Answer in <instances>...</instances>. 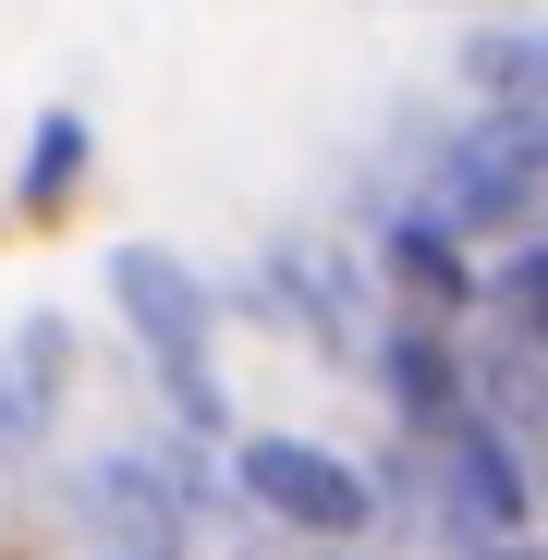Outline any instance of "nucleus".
Instances as JSON below:
<instances>
[{"instance_id":"2eb2a0df","label":"nucleus","mask_w":548,"mask_h":560,"mask_svg":"<svg viewBox=\"0 0 548 560\" xmlns=\"http://www.w3.org/2000/svg\"><path fill=\"white\" fill-rule=\"evenodd\" d=\"M536 37H548V25H536Z\"/></svg>"},{"instance_id":"f03ea898","label":"nucleus","mask_w":548,"mask_h":560,"mask_svg":"<svg viewBox=\"0 0 548 560\" xmlns=\"http://www.w3.org/2000/svg\"><path fill=\"white\" fill-rule=\"evenodd\" d=\"M232 476V524H268L281 548H378V476H365L353 451L305 439V427H244L220 451Z\"/></svg>"},{"instance_id":"9d476101","label":"nucleus","mask_w":548,"mask_h":560,"mask_svg":"<svg viewBox=\"0 0 548 560\" xmlns=\"http://www.w3.org/2000/svg\"><path fill=\"white\" fill-rule=\"evenodd\" d=\"M451 73H464V110H512V122L548 110V37L536 25H476Z\"/></svg>"},{"instance_id":"7ed1b4c3","label":"nucleus","mask_w":548,"mask_h":560,"mask_svg":"<svg viewBox=\"0 0 548 560\" xmlns=\"http://www.w3.org/2000/svg\"><path fill=\"white\" fill-rule=\"evenodd\" d=\"M403 183L451 220V244H476V256H512L524 232H548V159H536V122H512V110H451L415 147Z\"/></svg>"},{"instance_id":"f8f14e48","label":"nucleus","mask_w":548,"mask_h":560,"mask_svg":"<svg viewBox=\"0 0 548 560\" xmlns=\"http://www.w3.org/2000/svg\"><path fill=\"white\" fill-rule=\"evenodd\" d=\"M427 13H476V25H512V0H427Z\"/></svg>"},{"instance_id":"f257e3e1","label":"nucleus","mask_w":548,"mask_h":560,"mask_svg":"<svg viewBox=\"0 0 548 560\" xmlns=\"http://www.w3.org/2000/svg\"><path fill=\"white\" fill-rule=\"evenodd\" d=\"M98 293H110L135 365H147V390H159V427L183 451H232L244 439V402H232V353H220V329H232L220 280L196 256H171V244L135 232V244L98 256Z\"/></svg>"},{"instance_id":"39448f33","label":"nucleus","mask_w":548,"mask_h":560,"mask_svg":"<svg viewBox=\"0 0 548 560\" xmlns=\"http://www.w3.org/2000/svg\"><path fill=\"white\" fill-rule=\"evenodd\" d=\"M524 536H548V463L512 451L488 415H464L427 451V548L439 560H500Z\"/></svg>"},{"instance_id":"4468645a","label":"nucleus","mask_w":548,"mask_h":560,"mask_svg":"<svg viewBox=\"0 0 548 560\" xmlns=\"http://www.w3.org/2000/svg\"><path fill=\"white\" fill-rule=\"evenodd\" d=\"M536 159H548V110H536Z\"/></svg>"},{"instance_id":"20e7f679","label":"nucleus","mask_w":548,"mask_h":560,"mask_svg":"<svg viewBox=\"0 0 548 560\" xmlns=\"http://www.w3.org/2000/svg\"><path fill=\"white\" fill-rule=\"evenodd\" d=\"M353 256H365V280H378V317L476 329V305H488V256H476V244H451V220L415 196L403 171L365 183V208H353Z\"/></svg>"},{"instance_id":"9b49d317","label":"nucleus","mask_w":548,"mask_h":560,"mask_svg":"<svg viewBox=\"0 0 548 560\" xmlns=\"http://www.w3.org/2000/svg\"><path fill=\"white\" fill-rule=\"evenodd\" d=\"M476 329H500V341H524V353L548 365V232H524L512 256H488V305H476Z\"/></svg>"},{"instance_id":"ddd939ff","label":"nucleus","mask_w":548,"mask_h":560,"mask_svg":"<svg viewBox=\"0 0 548 560\" xmlns=\"http://www.w3.org/2000/svg\"><path fill=\"white\" fill-rule=\"evenodd\" d=\"M317 560H390V548H317Z\"/></svg>"},{"instance_id":"6e6552de","label":"nucleus","mask_w":548,"mask_h":560,"mask_svg":"<svg viewBox=\"0 0 548 560\" xmlns=\"http://www.w3.org/2000/svg\"><path fill=\"white\" fill-rule=\"evenodd\" d=\"M73 317H13L0 329V476H37L61 451V415H73Z\"/></svg>"},{"instance_id":"423d86ee","label":"nucleus","mask_w":548,"mask_h":560,"mask_svg":"<svg viewBox=\"0 0 548 560\" xmlns=\"http://www.w3.org/2000/svg\"><path fill=\"white\" fill-rule=\"evenodd\" d=\"M220 305H256L268 329H293V341H317V353H341V365H353L365 317H378V280H365L353 232H268V244H256V268L232 280Z\"/></svg>"},{"instance_id":"1a4fd4ad","label":"nucleus","mask_w":548,"mask_h":560,"mask_svg":"<svg viewBox=\"0 0 548 560\" xmlns=\"http://www.w3.org/2000/svg\"><path fill=\"white\" fill-rule=\"evenodd\" d=\"M85 183H98V122H85L73 98L25 122V159H13V220L25 232H61L85 208Z\"/></svg>"},{"instance_id":"0eeeda50","label":"nucleus","mask_w":548,"mask_h":560,"mask_svg":"<svg viewBox=\"0 0 548 560\" xmlns=\"http://www.w3.org/2000/svg\"><path fill=\"white\" fill-rule=\"evenodd\" d=\"M353 378H365V402H378V427H390V439H415V451H439L451 427L476 415L464 329H427V317H365Z\"/></svg>"}]
</instances>
